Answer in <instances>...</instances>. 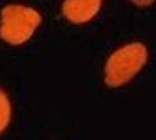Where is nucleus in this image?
Segmentation results:
<instances>
[{"label": "nucleus", "mask_w": 156, "mask_h": 140, "mask_svg": "<svg viewBox=\"0 0 156 140\" xmlns=\"http://www.w3.org/2000/svg\"><path fill=\"white\" fill-rule=\"evenodd\" d=\"M12 116L11 103L6 93L0 90V133H2L7 128Z\"/></svg>", "instance_id": "nucleus-4"}, {"label": "nucleus", "mask_w": 156, "mask_h": 140, "mask_svg": "<svg viewBox=\"0 0 156 140\" xmlns=\"http://www.w3.org/2000/svg\"><path fill=\"white\" fill-rule=\"evenodd\" d=\"M130 1H133L137 6L144 7V6H150L155 0H130Z\"/></svg>", "instance_id": "nucleus-5"}, {"label": "nucleus", "mask_w": 156, "mask_h": 140, "mask_svg": "<svg viewBox=\"0 0 156 140\" xmlns=\"http://www.w3.org/2000/svg\"><path fill=\"white\" fill-rule=\"evenodd\" d=\"M147 62V49L142 43H130L112 54L105 67V83L117 88L129 82Z\"/></svg>", "instance_id": "nucleus-2"}, {"label": "nucleus", "mask_w": 156, "mask_h": 140, "mask_svg": "<svg viewBox=\"0 0 156 140\" xmlns=\"http://www.w3.org/2000/svg\"><path fill=\"white\" fill-rule=\"evenodd\" d=\"M101 7V0H65L63 15L73 23H85L93 19Z\"/></svg>", "instance_id": "nucleus-3"}, {"label": "nucleus", "mask_w": 156, "mask_h": 140, "mask_svg": "<svg viewBox=\"0 0 156 140\" xmlns=\"http://www.w3.org/2000/svg\"><path fill=\"white\" fill-rule=\"evenodd\" d=\"M41 20L40 13L32 7L7 5L1 9L0 38L13 46L22 45L32 38Z\"/></svg>", "instance_id": "nucleus-1"}]
</instances>
